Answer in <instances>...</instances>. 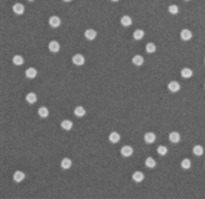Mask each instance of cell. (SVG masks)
<instances>
[{
  "instance_id": "obj_4",
  "label": "cell",
  "mask_w": 205,
  "mask_h": 199,
  "mask_svg": "<svg viewBox=\"0 0 205 199\" xmlns=\"http://www.w3.org/2000/svg\"><path fill=\"white\" fill-rule=\"evenodd\" d=\"M144 140L148 144H152V143H154L156 141V135L154 133H152V132H148V133L145 134Z\"/></svg>"
},
{
  "instance_id": "obj_9",
  "label": "cell",
  "mask_w": 205,
  "mask_h": 199,
  "mask_svg": "<svg viewBox=\"0 0 205 199\" xmlns=\"http://www.w3.org/2000/svg\"><path fill=\"white\" fill-rule=\"evenodd\" d=\"M168 138H169L170 142L174 143V144H176V143H179L181 141V135L177 132H171L169 134V136H168Z\"/></svg>"
},
{
  "instance_id": "obj_3",
  "label": "cell",
  "mask_w": 205,
  "mask_h": 199,
  "mask_svg": "<svg viewBox=\"0 0 205 199\" xmlns=\"http://www.w3.org/2000/svg\"><path fill=\"white\" fill-rule=\"evenodd\" d=\"M48 23H49L50 27L52 28H57L61 26V18L59 17H57V15H52V17H49V20H48Z\"/></svg>"
},
{
  "instance_id": "obj_36",
  "label": "cell",
  "mask_w": 205,
  "mask_h": 199,
  "mask_svg": "<svg viewBox=\"0 0 205 199\" xmlns=\"http://www.w3.org/2000/svg\"><path fill=\"white\" fill-rule=\"evenodd\" d=\"M204 62H205V58H204Z\"/></svg>"
},
{
  "instance_id": "obj_11",
  "label": "cell",
  "mask_w": 205,
  "mask_h": 199,
  "mask_svg": "<svg viewBox=\"0 0 205 199\" xmlns=\"http://www.w3.org/2000/svg\"><path fill=\"white\" fill-rule=\"evenodd\" d=\"M26 178V175H25L24 172H21V171H17L15 173H13V180H15L17 183H21L22 181H24V179Z\"/></svg>"
},
{
  "instance_id": "obj_32",
  "label": "cell",
  "mask_w": 205,
  "mask_h": 199,
  "mask_svg": "<svg viewBox=\"0 0 205 199\" xmlns=\"http://www.w3.org/2000/svg\"><path fill=\"white\" fill-rule=\"evenodd\" d=\"M111 1H113V2H117V1H119V0H111Z\"/></svg>"
},
{
  "instance_id": "obj_27",
  "label": "cell",
  "mask_w": 205,
  "mask_h": 199,
  "mask_svg": "<svg viewBox=\"0 0 205 199\" xmlns=\"http://www.w3.org/2000/svg\"><path fill=\"white\" fill-rule=\"evenodd\" d=\"M181 166L184 168V170H189L191 168V160L189 158H185L181 160Z\"/></svg>"
},
{
  "instance_id": "obj_5",
  "label": "cell",
  "mask_w": 205,
  "mask_h": 199,
  "mask_svg": "<svg viewBox=\"0 0 205 199\" xmlns=\"http://www.w3.org/2000/svg\"><path fill=\"white\" fill-rule=\"evenodd\" d=\"M12 10L13 12L15 13V15H23V13L25 12V6L23 5L22 3H15V5L12 6Z\"/></svg>"
},
{
  "instance_id": "obj_26",
  "label": "cell",
  "mask_w": 205,
  "mask_h": 199,
  "mask_svg": "<svg viewBox=\"0 0 205 199\" xmlns=\"http://www.w3.org/2000/svg\"><path fill=\"white\" fill-rule=\"evenodd\" d=\"M145 163H146V166L149 168H154L156 166V161L154 158H152V157H148V158L146 159V161H145Z\"/></svg>"
},
{
  "instance_id": "obj_15",
  "label": "cell",
  "mask_w": 205,
  "mask_h": 199,
  "mask_svg": "<svg viewBox=\"0 0 205 199\" xmlns=\"http://www.w3.org/2000/svg\"><path fill=\"white\" fill-rule=\"evenodd\" d=\"M61 127L66 131H70L71 129L73 128V122L69 120H64L63 122H61Z\"/></svg>"
},
{
  "instance_id": "obj_23",
  "label": "cell",
  "mask_w": 205,
  "mask_h": 199,
  "mask_svg": "<svg viewBox=\"0 0 205 199\" xmlns=\"http://www.w3.org/2000/svg\"><path fill=\"white\" fill-rule=\"evenodd\" d=\"M38 114L40 115L41 117L45 119V117H47L48 114H49V110H48L47 107H45V106H42V107H40L38 109Z\"/></svg>"
},
{
  "instance_id": "obj_2",
  "label": "cell",
  "mask_w": 205,
  "mask_h": 199,
  "mask_svg": "<svg viewBox=\"0 0 205 199\" xmlns=\"http://www.w3.org/2000/svg\"><path fill=\"white\" fill-rule=\"evenodd\" d=\"M120 153L124 157H129V156L132 155V153H133V148L131 146H128V145L123 146L121 148V150H120Z\"/></svg>"
},
{
  "instance_id": "obj_7",
  "label": "cell",
  "mask_w": 205,
  "mask_h": 199,
  "mask_svg": "<svg viewBox=\"0 0 205 199\" xmlns=\"http://www.w3.org/2000/svg\"><path fill=\"white\" fill-rule=\"evenodd\" d=\"M168 90H169L170 92H177L179 91V89H181V85L179 84V83L176 82V81H171V82L168 84Z\"/></svg>"
},
{
  "instance_id": "obj_33",
  "label": "cell",
  "mask_w": 205,
  "mask_h": 199,
  "mask_svg": "<svg viewBox=\"0 0 205 199\" xmlns=\"http://www.w3.org/2000/svg\"><path fill=\"white\" fill-rule=\"evenodd\" d=\"M28 1H34V0H28Z\"/></svg>"
},
{
  "instance_id": "obj_10",
  "label": "cell",
  "mask_w": 205,
  "mask_h": 199,
  "mask_svg": "<svg viewBox=\"0 0 205 199\" xmlns=\"http://www.w3.org/2000/svg\"><path fill=\"white\" fill-rule=\"evenodd\" d=\"M192 36H193V34H192V32H191L190 30H188V29L181 30V38L183 39L184 41H189L191 38H192Z\"/></svg>"
},
{
  "instance_id": "obj_17",
  "label": "cell",
  "mask_w": 205,
  "mask_h": 199,
  "mask_svg": "<svg viewBox=\"0 0 205 199\" xmlns=\"http://www.w3.org/2000/svg\"><path fill=\"white\" fill-rule=\"evenodd\" d=\"M26 100H27V102L30 104H34L37 101V96H36V94L33 93V92H30V93L27 94Z\"/></svg>"
},
{
  "instance_id": "obj_13",
  "label": "cell",
  "mask_w": 205,
  "mask_h": 199,
  "mask_svg": "<svg viewBox=\"0 0 205 199\" xmlns=\"http://www.w3.org/2000/svg\"><path fill=\"white\" fill-rule=\"evenodd\" d=\"M71 165H72V160H71L70 158L65 157V158L62 159V161H61L62 168H64V170H68V168H71Z\"/></svg>"
},
{
  "instance_id": "obj_28",
  "label": "cell",
  "mask_w": 205,
  "mask_h": 199,
  "mask_svg": "<svg viewBox=\"0 0 205 199\" xmlns=\"http://www.w3.org/2000/svg\"><path fill=\"white\" fill-rule=\"evenodd\" d=\"M146 51L148 53H154L156 51V45L154 43H148L146 45Z\"/></svg>"
},
{
  "instance_id": "obj_19",
  "label": "cell",
  "mask_w": 205,
  "mask_h": 199,
  "mask_svg": "<svg viewBox=\"0 0 205 199\" xmlns=\"http://www.w3.org/2000/svg\"><path fill=\"white\" fill-rule=\"evenodd\" d=\"M144 178H145V176L142 172H135V173H133V175H132V180L137 183H140L144 180Z\"/></svg>"
},
{
  "instance_id": "obj_22",
  "label": "cell",
  "mask_w": 205,
  "mask_h": 199,
  "mask_svg": "<svg viewBox=\"0 0 205 199\" xmlns=\"http://www.w3.org/2000/svg\"><path fill=\"white\" fill-rule=\"evenodd\" d=\"M132 36H133V39H135V40H142L145 36V32L143 31V30H140V29L135 30V31L133 32Z\"/></svg>"
},
{
  "instance_id": "obj_30",
  "label": "cell",
  "mask_w": 205,
  "mask_h": 199,
  "mask_svg": "<svg viewBox=\"0 0 205 199\" xmlns=\"http://www.w3.org/2000/svg\"><path fill=\"white\" fill-rule=\"evenodd\" d=\"M168 11H169L171 15H177V12H179V7H177L176 4H171V5H169V7H168Z\"/></svg>"
},
{
  "instance_id": "obj_1",
  "label": "cell",
  "mask_w": 205,
  "mask_h": 199,
  "mask_svg": "<svg viewBox=\"0 0 205 199\" xmlns=\"http://www.w3.org/2000/svg\"><path fill=\"white\" fill-rule=\"evenodd\" d=\"M72 61H73V63H74L75 66H83V64H84L85 58H84L83 55L78 53V54H75L74 56L72 57Z\"/></svg>"
},
{
  "instance_id": "obj_20",
  "label": "cell",
  "mask_w": 205,
  "mask_h": 199,
  "mask_svg": "<svg viewBox=\"0 0 205 199\" xmlns=\"http://www.w3.org/2000/svg\"><path fill=\"white\" fill-rule=\"evenodd\" d=\"M132 63L137 66H142V64L144 63V57H143L142 55H134V56L132 57Z\"/></svg>"
},
{
  "instance_id": "obj_31",
  "label": "cell",
  "mask_w": 205,
  "mask_h": 199,
  "mask_svg": "<svg viewBox=\"0 0 205 199\" xmlns=\"http://www.w3.org/2000/svg\"><path fill=\"white\" fill-rule=\"evenodd\" d=\"M65 2H70V1H72V0H64Z\"/></svg>"
},
{
  "instance_id": "obj_35",
  "label": "cell",
  "mask_w": 205,
  "mask_h": 199,
  "mask_svg": "<svg viewBox=\"0 0 205 199\" xmlns=\"http://www.w3.org/2000/svg\"><path fill=\"white\" fill-rule=\"evenodd\" d=\"M204 88H205V84H204Z\"/></svg>"
},
{
  "instance_id": "obj_8",
  "label": "cell",
  "mask_w": 205,
  "mask_h": 199,
  "mask_svg": "<svg viewBox=\"0 0 205 199\" xmlns=\"http://www.w3.org/2000/svg\"><path fill=\"white\" fill-rule=\"evenodd\" d=\"M60 44L57 41H54V40H52V41H50L49 44H48V48H49V50L51 52H54V53H57V52H59L60 51Z\"/></svg>"
},
{
  "instance_id": "obj_25",
  "label": "cell",
  "mask_w": 205,
  "mask_h": 199,
  "mask_svg": "<svg viewBox=\"0 0 205 199\" xmlns=\"http://www.w3.org/2000/svg\"><path fill=\"white\" fill-rule=\"evenodd\" d=\"M12 62L15 66H22V64H24V58L21 55H15L12 57Z\"/></svg>"
},
{
  "instance_id": "obj_18",
  "label": "cell",
  "mask_w": 205,
  "mask_h": 199,
  "mask_svg": "<svg viewBox=\"0 0 205 199\" xmlns=\"http://www.w3.org/2000/svg\"><path fill=\"white\" fill-rule=\"evenodd\" d=\"M181 77H183V78L189 79V78H191L193 76V71L191 69H189V68H185V69H181Z\"/></svg>"
},
{
  "instance_id": "obj_12",
  "label": "cell",
  "mask_w": 205,
  "mask_h": 199,
  "mask_svg": "<svg viewBox=\"0 0 205 199\" xmlns=\"http://www.w3.org/2000/svg\"><path fill=\"white\" fill-rule=\"evenodd\" d=\"M120 23L122 26L124 27H129L132 25V20H131V17L129 15H123V17H121L120 20Z\"/></svg>"
},
{
  "instance_id": "obj_16",
  "label": "cell",
  "mask_w": 205,
  "mask_h": 199,
  "mask_svg": "<svg viewBox=\"0 0 205 199\" xmlns=\"http://www.w3.org/2000/svg\"><path fill=\"white\" fill-rule=\"evenodd\" d=\"M109 140L111 143H118L120 141V135L117 132H112L109 135Z\"/></svg>"
},
{
  "instance_id": "obj_14",
  "label": "cell",
  "mask_w": 205,
  "mask_h": 199,
  "mask_svg": "<svg viewBox=\"0 0 205 199\" xmlns=\"http://www.w3.org/2000/svg\"><path fill=\"white\" fill-rule=\"evenodd\" d=\"M37 76V69L34 68H29L26 69V77L28 79H34Z\"/></svg>"
},
{
  "instance_id": "obj_34",
  "label": "cell",
  "mask_w": 205,
  "mask_h": 199,
  "mask_svg": "<svg viewBox=\"0 0 205 199\" xmlns=\"http://www.w3.org/2000/svg\"><path fill=\"white\" fill-rule=\"evenodd\" d=\"M185 1H190V0H185Z\"/></svg>"
},
{
  "instance_id": "obj_6",
  "label": "cell",
  "mask_w": 205,
  "mask_h": 199,
  "mask_svg": "<svg viewBox=\"0 0 205 199\" xmlns=\"http://www.w3.org/2000/svg\"><path fill=\"white\" fill-rule=\"evenodd\" d=\"M96 31H94L93 29H87L86 31L84 32V36H85V38L87 39V40H94L96 39Z\"/></svg>"
},
{
  "instance_id": "obj_24",
  "label": "cell",
  "mask_w": 205,
  "mask_h": 199,
  "mask_svg": "<svg viewBox=\"0 0 205 199\" xmlns=\"http://www.w3.org/2000/svg\"><path fill=\"white\" fill-rule=\"evenodd\" d=\"M203 152H204V149L201 145H195V146L193 147V153H194L195 155L201 156L202 154H203Z\"/></svg>"
},
{
  "instance_id": "obj_29",
  "label": "cell",
  "mask_w": 205,
  "mask_h": 199,
  "mask_svg": "<svg viewBox=\"0 0 205 199\" xmlns=\"http://www.w3.org/2000/svg\"><path fill=\"white\" fill-rule=\"evenodd\" d=\"M167 151H168V149H167L166 146H162V145H160V146L157 148V152H158L159 154H160L161 156L166 155Z\"/></svg>"
},
{
  "instance_id": "obj_21",
  "label": "cell",
  "mask_w": 205,
  "mask_h": 199,
  "mask_svg": "<svg viewBox=\"0 0 205 199\" xmlns=\"http://www.w3.org/2000/svg\"><path fill=\"white\" fill-rule=\"evenodd\" d=\"M74 113H75L76 117H84V115H85V113H86V110L84 109L83 106H77V107L75 108V110H74Z\"/></svg>"
}]
</instances>
